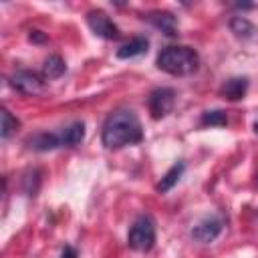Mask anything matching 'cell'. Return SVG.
Listing matches in <instances>:
<instances>
[{"mask_svg": "<svg viewBox=\"0 0 258 258\" xmlns=\"http://www.w3.org/2000/svg\"><path fill=\"white\" fill-rule=\"evenodd\" d=\"M147 20H149L157 30H161V32L167 34V36H175V34H177V18H175L171 12L155 10V12H149V14H147Z\"/></svg>", "mask_w": 258, "mask_h": 258, "instance_id": "obj_8", "label": "cell"}, {"mask_svg": "<svg viewBox=\"0 0 258 258\" xmlns=\"http://www.w3.org/2000/svg\"><path fill=\"white\" fill-rule=\"evenodd\" d=\"M58 135H60L62 147H75V145H79V143L85 139V123L75 121V123H71L69 127H64Z\"/></svg>", "mask_w": 258, "mask_h": 258, "instance_id": "obj_12", "label": "cell"}, {"mask_svg": "<svg viewBox=\"0 0 258 258\" xmlns=\"http://www.w3.org/2000/svg\"><path fill=\"white\" fill-rule=\"evenodd\" d=\"M222 232V220L218 218H204L200 220L194 228H191V238L196 242H202V244H210L214 242Z\"/></svg>", "mask_w": 258, "mask_h": 258, "instance_id": "obj_7", "label": "cell"}, {"mask_svg": "<svg viewBox=\"0 0 258 258\" xmlns=\"http://www.w3.org/2000/svg\"><path fill=\"white\" fill-rule=\"evenodd\" d=\"M173 103H175V91L169 87L153 89L147 99V107L153 119H163L173 109Z\"/></svg>", "mask_w": 258, "mask_h": 258, "instance_id": "obj_4", "label": "cell"}, {"mask_svg": "<svg viewBox=\"0 0 258 258\" xmlns=\"http://www.w3.org/2000/svg\"><path fill=\"white\" fill-rule=\"evenodd\" d=\"M28 147L34 149V151H50V149H56V147H62L60 143V135L56 133H36L28 139Z\"/></svg>", "mask_w": 258, "mask_h": 258, "instance_id": "obj_10", "label": "cell"}, {"mask_svg": "<svg viewBox=\"0 0 258 258\" xmlns=\"http://www.w3.org/2000/svg\"><path fill=\"white\" fill-rule=\"evenodd\" d=\"M38 183H40V171L38 169H28L24 173V191H26V196H36Z\"/></svg>", "mask_w": 258, "mask_h": 258, "instance_id": "obj_18", "label": "cell"}, {"mask_svg": "<svg viewBox=\"0 0 258 258\" xmlns=\"http://www.w3.org/2000/svg\"><path fill=\"white\" fill-rule=\"evenodd\" d=\"M228 123V117L222 109H212V111H206L202 115V125H210V127H224Z\"/></svg>", "mask_w": 258, "mask_h": 258, "instance_id": "obj_16", "label": "cell"}, {"mask_svg": "<svg viewBox=\"0 0 258 258\" xmlns=\"http://www.w3.org/2000/svg\"><path fill=\"white\" fill-rule=\"evenodd\" d=\"M64 71H67V64L58 54H50L42 64V77L44 79H58L60 75H64Z\"/></svg>", "mask_w": 258, "mask_h": 258, "instance_id": "obj_14", "label": "cell"}, {"mask_svg": "<svg viewBox=\"0 0 258 258\" xmlns=\"http://www.w3.org/2000/svg\"><path fill=\"white\" fill-rule=\"evenodd\" d=\"M254 131H256V133H258V121H256V123H254Z\"/></svg>", "mask_w": 258, "mask_h": 258, "instance_id": "obj_21", "label": "cell"}, {"mask_svg": "<svg viewBox=\"0 0 258 258\" xmlns=\"http://www.w3.org/2000/svg\"><path fill=\"white\" fill-rule=\"evenodd\" d=\"M230 30H232L236 36H240V38H250V36L256 32L254 24H252L248 18H244V16H234V18L230 20Z\"/></svg>", "mask_w": 258, "mask_h": 258, "instance_id": "obj_15", "label": "cell"}, {"mask_svg": "<svg viewBox=\"0 0 258 258\" xmlns=\"http://www.w3.org/2000/svg\"><path fill=\"white\" fill-rule=\"evenodd\" d=\"M10 85L22 95H38L44 89V81L34 71H16L10 77Z\"/></svg>", "mask_w": 258, "mask_h": 258, "instance_id": "obj_6", "label": "cell"}, {"mask_svg": "<svg viewBox=\"0 0 258 258\" xmlns=\"http://www.w3.org/2000/svg\"><path fill=\"white\" fill-rule=\"evenodd\" d=\"M248 91V79L246 77H234V79H228L222 87H220V95L228 101H240L244 99Z\"/></svg>", "mask_w": 258, "mask_h": 258, "instance_id": "obj_9", "label": "cell"}, {"mask_svg": "<svg viewBox=\"0 0 258 258\" xmlns=\"http://www.w3.org/2000/svg\"><path fill=\"white\" fill-rule=\"evenodd\" d=\"M147 46H149V40L143 38V36H137L129 42H125L123 46L117 48V56L119 58H133V56H139L143 52H147Z\"/></svg>", "mask_w": 258, "mask_h": 258, "instance_id": "obj_13", "label": "cell"}, {"mask_svg": "<svg viewBox=\"0 0 258 258\" xmlns=\"http://www.w3.org/2000/svg\"><path fill=\"white\" fill-rule=\"evenodd\" d=\"M87 24L93 30L95 36H101L105 40H117L121 36L119 26L103 12V10H91L87 14Z\"/></svg>", "mask_w": 258, "mask_h": 258, "instance_id": "obj_5", "label": "cell"}, {"mask_svg": "<svg viewBox=\"0 0 258 258\" xmlns=\"http://www.w3.org/2000/svg\"><path fill=\"white\" fill-rule=\"evenodd\" d=\"M127 244L135 252H147V250L153 248V244H155V224H153L151 216L143 214L133 222V226L129 228V234H127Z\"/></svg>", "mask_w": 258, "mask_h": 258, "instance_id": "obj_3", "label": "cell"}, {"mask_svg": "<svg viewBox=\"0 0 258 258\" xmlns=\"http://www.w3.org/2000/svg\"><path fill=\"white\" fill-rule=\"evenodd\" d=\"M18 127H20V121L16 117H12L8 109H2V131H0L2 139H8Z\"/></svg>", "mask_w": 258, "mask_h": 258, "instance_id": "obj_17", "label": "cell"}, {"mask_svg": "<svg viewBox=\"0 0 258 258\" xmlns=\"http://www.w3.org/2000/svg\"><path fill=\"white\" fill-rule=\"evenodd\" d=\"M28 40H30V42H36V44H42V42H46L48 38H46V34L40 32V30H30V32H28Z\"/></svg>", "mask_w": 258, "mask_h": 258, "instance_id": "obj_19", "label": "cell"}, {"mask_svg": "<svg viewBox=\"0 0 258 258\" xmlns=\"http://www.w3.org/2000/svg\"><path fill=\"white\" fill-rule=\"evenodd\" d=\"M183 171H185V163L183 161H177V163H173L165 173H163V177L157 181V185H155V189L159 191V194H167L177 181H179V177L183 175Z\"/></svg>", "mask_w": 258, "mask_h": 258, "instance_id": "obj_11", "label": "cell"}, {"mask_svg": "<svg viewBox=\"0 0 258 258\" xmlns=\"http://www.w3.org/2000/svg\"><path fill=\"white\" fill-rule=\"evenodd\" d=\"M157 69L173 75V77H187L191 73L198 71L200 64V56L191 46H183V44H175V46H165L155 60Z\"/></svg>", "mask_w": 258, "mask_h": 258, "instance_id": "obj_2", "label": "cell"}, {"mask_svg": "<svg viewBox=\"0 0 258 258\" xmlns=\"http://www.w3.org/2000/svg\"><path fill=\"white\" fill-rule=\"evenodd\" d=\"M60 258H77V250L73 246H64L60 252Z\"/></svg>", "mask_w": 258, "mask_h": 258, "instance_id": "obj_20", "label": "cell"}, {"mask_svg": "<svg viewBox=\"0 0 258 258\" xmlns=\"http://www.w3.org/2000/svg\"><path fill=\"white\" fill-rule=\"evenodd\" d=\"M141 139H143L141 121L131 109H121L109 115L101 131V141L107 149H121L125 145L139 143Z\"/></svg>", "mask_w": 258, "mask_h": 258, "instance_id": "obj_1", "label": "cell"}]
</instances>
